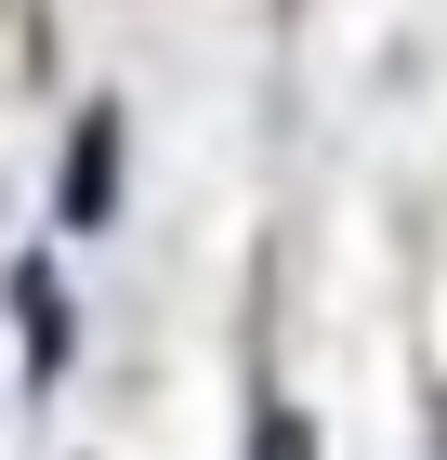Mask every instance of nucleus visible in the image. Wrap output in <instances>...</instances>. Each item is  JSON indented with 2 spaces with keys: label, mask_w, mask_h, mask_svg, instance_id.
<instances>
[{
  "label": "nucleus",
  "mask_w": 447,
  "mask_h": 460,
  "mask_svg": "<svg viewBox=\"0 0 447 460\" xmlns=\"http://www.w3.org/2000/svg\"><path fill=\"white\" fill-rule=\"evenodd\" d=\"M13 303H27V368L53 382V368H67V303H53L40 277H13Z\"/></svg>",
  "instance_id": "nucleus-1"
}]
</instances>
